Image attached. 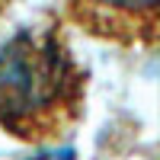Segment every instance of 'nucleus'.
Segmentation results:
<instances>
[{
    "label": "nucleus",
    "instance_id": "f257e3e1",
    "mask_svg": "<svg viewBox=\"0 0 160 160\" xmlns=\"http://www.w3.org/2000/svg\"><path fill=\"white\" fill-rule=\"evenodd\" d=\"M87 74L55 29L26 26L0 48V128L45 144L80 122Z\"/></svg>",
    "mask_w": 160,
    "mask_h": 160
}]
</instances>
